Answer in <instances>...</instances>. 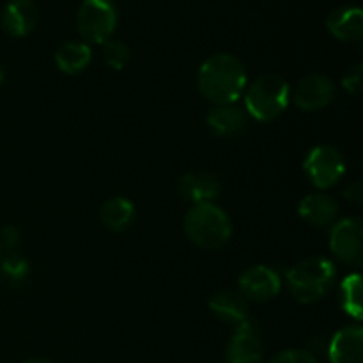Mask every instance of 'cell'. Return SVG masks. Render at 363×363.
I'll list each match as a JSON object with an SVG mask.
<instances>
[{
	"mask_svg": "<svg viewBox=\"0 0 363 363\" xmlns=\"http://www.w3.org/2000/svg\"><path fill=\"white\" fill-rule=\"evenodd\" d=\"M330 250L340 262L360 266L363 261V223L357 216H347L332 225Z\"/></svg>",
	"mask_w": 363,
	"mask_h": 363,
	"instance_id": "cell-7",
	"label": "cell"
},
{
	"mask_svg": "<svg viewBox=\"0 0 363 363\" xmlns=\"http://www.w3.org/2000/svg\"><path fill=\"white\" fill-rule=\"evenodd\" d=\"M335 84L326 74L311 73L300 78L293 91V101L303 112H319L335 101Z\"/></svg>",
	"mask_w": 363,
	"mask_h": 363,
	"instance_id": "cell-8",
	"label": "cell"
},
{
	"mask_svg": "<svg viewBox=\"0 0 363 363\" xmlns=\"http://www.w3.org/2000/svg\"><path fill=\"white\" fill-rule=\"evenodd\" d=\"M135 216H137L135 204L126 197L108 199L99 209V220L112 233H123L130 229L131 223L135 222Z\"/></svg>",
	"mask_w": 363,
	"mask_h": 363,
	"instance_id": "cell-18",
	"label": "cell"
},
{
	"mask_svg": "<svg viewBox=\"0 0 363 363\" xmlns=\"http://www.w3.org/2000/svg\"><path fill=\"white\" fill-rule=\"evenodd\" d=\"M298 215L314 227L333 225L339 215V202L323 191L308 194L298 204Z\"/></svg>",
	"mask_w": 363,
	"mask_h": 363,
	"instance_id": "cell-13",
	"label": "cell"
},
{
	"mask_svg": "<svg viewBox=\"0 0 363 363\" xmlns=\"http://www.w3.org/2000/svg\"><path fill=\"white\" fill-rule=\"evenodd\" d=\"M247 84V69L233 53H215L202 62L197 74L199 91L213 105L236 103Z\"/></svg>",
	"mask_w": 363,
	"mask_h": 363,
	"instance_id": "cell-1",
	"label": "cell"
},
{
	"mask_svg": "<svg viewBox=\"0 0 363 363\" xmlns=\"http://www.w3.org/2000/svg\"><path fill=\"white\" fill-rule=\"evenodd\" d=\"M330 363H363V330L360 325L340 328L328 346Z\"/></svg>",
	"mask_w": 363,
	"mask_h": 363,
	"instance_id": "cell-12",
	"label": "cell"
},
{
	"mask_svg": "<svg viewBox=\"0 0 363 363\" xmlns=\"http://www.w3.org/2000/svg\"><path fill=\"white\" fill-rule=\"evenodd\" d=\"M335 277V264L330 259L308 257L287 272V284L294 300L300 303H314L332 291Z\"/></svg>",
	"mask_w": 363,
	"mask_h": 363,
	"instance_id": "cell-4",
	"label": "cell"
},
{
	"mask_svg": "<svg viewBox=\"0 0 363 363\" xmlns=\"http://www.w3.org/2000/svg\"><path fill=\"white\" fill-rule=\"evenodd\" d=\"M208 305L215 318L234 326V328H238V326H241L250 319L247 300L236 291H220V293L213 294L209 298Z\"/></svg>",
	"mask_w": 363,
	"mask_h": 363,
	"instance_id": "cell-17",
	"label": "cell"
},
{
	"mask_svg": "<svg viewBox=\"0 0 363 363\" xmlns=\"http://www.w3.org/2000/svg\"><path fill=\"white\" fill-rule=\"evenodd\" d=\"M183 227L188 240L204 250H218L225 247L233 236L229 215L215 202L191 206L184 216Z\"/></svg>",
	"mask_w": 363,
	"mask_h": 363,
	"instance_id": "cell-2",
	"label": "cell"
},
{
	"mask_svg": "<svg viewBox=\"0 0 363 363\" xmlns=\"http://www.w3.org/2000/svg\"><path fill=\"white\" fill-rule=\"evenodd\" d=\"M91 60V45L84 41H66L55 52L57 67L66 74H80L87 69Z\"/></svg>",
	"mask_w": 363,
	"mask_h": 363,
	"instance_id": "cell-19",
	"label": "cell"
},
{
	"mask_svg": "<svg viewBox=\"0 0 363 363\" xmlns=\"http://www.w3.org/2000/svg\"><path fill=\"white\" fill-rule=\"evenodd\" d=\"M38 25V7L34 0H11L4 7L2 27L13 38H25Z\"/></svg>",
	"mask_w": 363,
	"mask_h": 363,
	"instance_id": "cell-16",
	"label": "cell"
},
{
	"mask_svg": "<svg viewBox=\"0 0 363 363\" xmlns=\"http://www.w3.org/2000/svg\"><path fill=\"white\" fill-rule=\"evenodd\" d=\"M20 243V230L14 225H6L0 229V248L13 252L14 247Z\"/></svg>",
	"mask_w": 363,
	"mask_h": 363,
	"instance_id": "cell-25",
	"label": "cell"
},
{
	"mask_svg": "<svg viewBox=\"0 0 363 363\" xmlns=\"http://www.w3.org/2000/svg\"><path fill=\"white\" fill-rule=\"evenodd\" d=\"M131 59L130 46L119 39H108L103 45V60L113 71H121L128 66Z\"/></svg>",
	"mask_w": 363,
	"mask_h": 363,
	"instance_id": "cell-21",
	"label": "cell"
},
{
	"mask_svg": "<svg viewBox=\"0 0 363 363\" xmlns=\"http://www.w3.org/2000/svg\"><path fill=\"white\" fill-rule=\"evenodd\" d=\"M0 272L11 282H23L28 277L30 266H28L27 259L18 254V252H7L6 257L0 261Z\"/></svg>",
	"mask_w": 363,
	"mask_h": 363,
	"instance_id": "cell-22",
	"label": "cell"
},
{
	"mask_svg": "<svg viewBox=\"0 0 363 363\" xmlns=\"http://www.w3.org/2000/svg\"><path fill=\"white\" fill-rule=\"evenodd\" d=\"M177 191L184 201L194 204H206L215 202L222 191V184L216 174L208 170H195V172L184 174L177 183Z\"/></svg>",
	"mask_w": 363,
	"mask_h": 363,
	"instance_id": "cell-11",
	"label": "cell"
},
{
	"mask_svg": "<svg viewBox=\"0 0 363 363\" xmlns=\"http://www.w3.org/2000/svg\"><path fill=\"white\" fill-rule=\"evenodd\" d=\"M326 28L342 43H354L363 38V13L358 6L333 9L326 18Z\"/></svg>",
	"mask_w": 363,
	"mask_h": 363,
	"instance_id": "cell-15",
	"label": "cell"
},
{
	"mask_svg": "<svg viewBox=\"0 0 363 363\" xmlns=\"http://www.w3.org/2000/svg\"><path fill=\"white\" fill-rule=\"evenodd\" d=\"M264 347L257 326L252 319L234 328L233 337L227 344L225 362L227 363H262Z\"/></svg>",
	"mask_w": 363,
	"mask_h": 363,
	"instance_id": "cell-10",
	"label": "cell"
},
{
	"mask_svg": "<svg viewBox=\"0 0 363 363\" xmlns=\"http://www.w3.org/2000/svg\"><path fill=\"white\" fill-rule=\"evenodd\" d=\"M4 80H6V74H4V69H2V67H0V87H2Z\"/></svg>",
	"mask_w": 363,
	"mask_h": 363,
	"instance_id": "cell-28",
	"label": "cell"
},
{
	"mask_svg": "<svg viewBox=\"0 0 363 363\" xmlns=\"http://www.w3.org/2000/svg\"><path fill=\"white\" fill-rule=\"evenodd\" d=\"M346 199L347 201H351L353 204H360L362 202V184L358 183H353L350 188L346 190Z\"/></svg>",
	"mask_w": 363,
	"mask_h": 363,
	"instance_id": "cell-26",
	"label": "cell"
},
{
	"mask_svg": "<svg viewBox=\"0 0 363 363\" xmlns=\"http://www.w3.org/2000/svg\"><path fill=\"white\" fill-rule=\"evenodd\" d=\"M243 98L248 116L261 123H272L289 106L291 87L280 74L266 73L247 85Z\"/></svg>",
	"mask_w": 363,
	"mask_h": 363,
	"instance_id": "cell-3",
	"label": "cell"
},
{
	"mask_svg": "<svg viewBox=\"0 0 363 363\" xmlns=\"http://www.w3.org/2000/svg\"><path fill=\"white\" fill-rule=\"evenodd\" d=\"M303 169L311 183L319 190L335 186L346 174V162L340 151L333 145L323 144L311 149L303 163Z\"/></svg>",
	"mask_w": 363,
	"mask_h": 363,
	"instance_id": "cell-6",
	"label": "cell"
},
{
	"mask_svg": "<svg viewBox=\"0 0 363 363\" xmlns=\"http://www.w3.org/2000/svg\"><path fill=\"white\" fill-rule=\"evenodd\" d=\"M119 13L112 0H84L77 13V30L87 45H105L112 39Z\"/></svg>",
	"mask_w": 363,
	"mask_h": 363,
	"instance_id": "cell-5",
	"label": "cell"
},
{
	"mask_svg": "<svg viewBox=\"0 0 363 363\" xmlns=\"http://www.w3.org/2000/svg\"><path fill=\"white\" fill-rule=\"evenodd\" d=\"M25 363H53V362L45 360V358H32V360H27Z\"/></svg>",
	"mask_w": 363,
	"mask_h": 363,
	"instance_id": "cell-27",
	"label": "cell"
},
{
	"mask_svg": "<svg viewBox=\"0 0 363 363\" xmlns=\"http://www.w3.org/2000/svg\"><path fill=\"white\" fill-rule=\"evenodd\" d=\"M362 77H363V66L357 64V66L347 67L346 73L342 74V87L344 91L350 94L357 96L362 89Z\"/></svg>",
	"mask_w": 363,
	"mask_h": 363,
	"instance_id": "cell-24",
	"label": "cell"
},
{
	"mask_svg": "<svg viewBox=\"0 0 363 363\" xmlns=\"http://www.w3.org/2000/svg\"><path fill=\"white\" fill-rule=\"evenodd\" d=\"M268 363H318L314 354L307 350H286L275 354Z\"/></svg>",
	"mask_w": 363,
	"mask_h": 363,
	"instance_id": "cell-23",
	"label": "cell"
},
{
	"mask_svg": "<svg viewBox=\"0 0 363 363\" xmlns=\"http://www.w3.org/2000/svg\"><path fill=\"white\" fill-rule=\"evenodd\" d=\"M208 126L218 137L233 138L240 137L248 128V113L243 108L233 103V105H215L209 110Z\"/></svg>",
	"mask_w": 363,
	"mask_h": 363,
	"instance_id": "cell-14",
	"label": "cell"
},
{
	"mask_svg": "<svg viewBox=\"0 0 363 363\" xmlns=\"http://www.w3.org/2000/svg\"><path fill=\"white\" fill-rule=\"evenodd\" d=\"M339 301L342 311L354 321H360L363 315L362 305V275L351 273L342 280L339 289Z\"/></svg>",
	"mask_w": 363,
	"mask_h": 363,
	"instance_id": "cell-20",
	"label": "cell"
},
{
	"mask_svg": "<svg viewBox=\"0 0 363 363\" xmlns=\"http://www.w3.org/2000/svg\"><path fill=\"white\" fill-rule=\"evenodd\" d=\"M238 287H240L238 293L247 301L262 303V301L273 300L280 293L282 279H280L279 272L273 269L272 266L257 264L241 273L240 280H238Z\"/></svg>",
	"mask_w": 363,
	"mask_h": 363,
	"instance_id": "cell-9",
	"label": "cell"
}]
</instances>
